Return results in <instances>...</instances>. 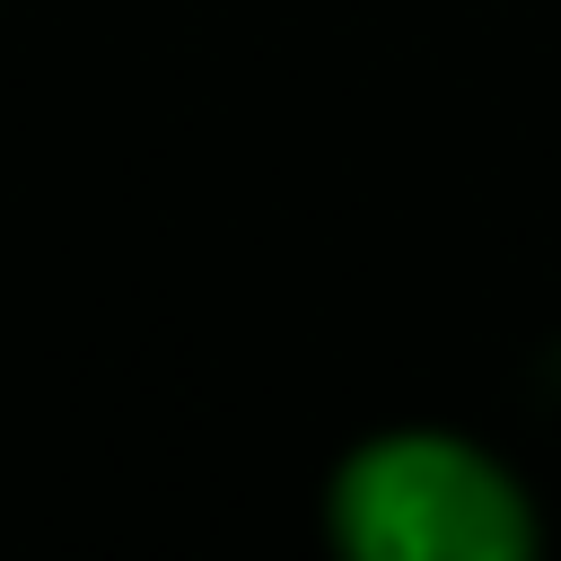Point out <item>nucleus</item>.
<instances>
[{"mask_svg":"<svg viewBox=\"0 0 561 561\" xmlns=\"http://www.w3.org/2000/svg\"><path fill=\"white\" fill-rule=\"evenodd\" d=\"M324 526L359 561H526L543 535L526 482L447 430L359 438L324 491Z\"/></svg>","mask_w":561,"mask_h":561,"instance_id":"1","label":"nucleus"}]
</instances>
